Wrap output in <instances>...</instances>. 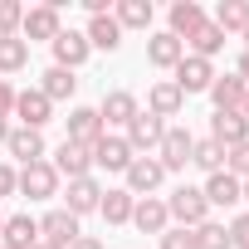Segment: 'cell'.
<instances>
[{"label": "cell", "instance_id": "b9f144b4", "mask_svg": "<svg viewBox=\"0 0 249 249\" xmlns=\"http://www.w3.org/2000/svg\"><path fill=\"white\" fill-rule=\"evenodd\" d=\"M5 137H10V122H0V147H5Z\"/></svg>", "mask_w": 249, "mask_h": 249}, {"label": "cell", "instance_id": "8fae6325", "mask_svg": "<svg viewBox=\"0 0 249 249\" xmlns=\"http://www.w3.org/2000/svg\"><path fill=\"white\" fill-rule=\"evenodd\" d=\"M5 152H10L20 166H35V161H44V157H49V147H44V132H35V127H10V137H5Z\"/></svg>", "mask_w": 249, "mask_h": 249}, {"label": "cell", "instance_id": "60d3db41", "mask_svg": "<svg viewBox=\"0 0 249 249\" xmlns=\"http://www.w3.org/2000/svg\"><path fill=\"white\" fill-rule=\"evenodd\" d=\"M234 73H239V78H244V83H249V49H244V54H239V69H234Z\"/></svg>", "mask_w": 249, "mask_h": 249}, {"label": "cell", "instance_id": "52a82bcc", "mask_svg": "<svg viewBox=\"0 0 249 249\" xmlns=\"http://www.w3.org/2000/svg\"><path fill=\"white\" fill-rule=\"evenodd\" d=\"M15 191L30 196V200H54V196H59V171H54L49 161L20 166V186H15Z\"/></svg>", "mask_w": 249, "mask_h": 249}, {"label": "cell", "instance_id": "836d02e7", "mask_svg": "<svg viewBox=\"0 0 249 249\" xmlns=\"http://www.w3.org/2000/svg\"><path fill=\"white\" fill-rule=\"evenodd\" d=\"M196 239H200V249H234V244H230V230H225L220 220H205V225L196 230Z\"/></svg>", "mask_w": 249, "mask_h": 249}, {"label": "cell", "instance_id": "8d00e7d4", "mask_svg": "<svg viewBox=\"0 0 249 249\" xmlns=\"http://www.w3.org/2000/svg\"><path fill=\"white\" fill-rule=\"evenodd\" d=\"M225 230H230V244H234V249H249V210H244V215H234Z\"/></svg>", "mask_w": 249, "mask_h": 249}, {"label": "cell", "instance_id": "e0dca14e", "mask_svg": "<svg viewBox=\"0 0 249 249\" xmlns=\"http://www.w3.org/2000/svg\"><path fill=\"white\" fill-rule=\"evenodd\" d=\"M49 166L59 171V181H64V176H69V181H78V176H93V157H88V147H73V142H59Z\"/></svg>", "mask_w": 249, "mask_h": 249}, {"label": "cell", "instance_id": "d6986e66", "mask_svg": "<svg viewBox=\"0 0 249 249\" xmlns=\"http://www.w3.org/2000/svg\"><path fill=\"white\" fill-rule=\"evenodd\" d=\"M181 107H186V93H181L171 78H161V83H152V88H147V112H152V117H161V122H166V117H176Z\"/></svg>", "mask_w": 249, "mask_h": 249}, {"label": "cell", "instance_id": "7dc6e473", "mask_svg": "<svg viewBox=\"0 0 249 249\" xmlns=\"http://www.w3.org/2000/svg\"><path fill=\"white\" fill-rule=\"evenodd\" d=\"M0 225H5V215H0Z\"/></svg>", "mask_w": 249, "mask_h": 249}, {"label": "cell", "instance_id": "4316f807", "mask_svg": "<svg viewBox=\"0 0 249 249\" xmlns=\"http://www.w3.org/2000/svg\"><path fill=\"white\" fill-rule=\"evenodd\" d=\"M200 191H205V205H225V210H230V205H239V181H234L230 171L205 176V186H200Z\"/></svg>", "mask_w": 249, "mask_h": 249}, {"label": "cell", "instance_id": "30bf717a", "mask_svg": "<svg viewBox=\"0 0 249 249\" xmlns=\"http://www.w3.org/2000/svg\"><path fill=\"white\" fill-rule=\"evenodd\" d=\"M142 112V103L127 93V88H112V93H103V103H98V117H103V127H127V122Z\"/></svg>", "mask_w": 249, "mask_h": 249}, {"label": "cell", "instance_id": "7c38bea8", "mask_svg": "<svg viewBox=\"0 0 249 249\" xmlns=\"http://www.w3.org/2000/svg\"><path fill=\"white\" fill-rule=\"evenodd\" d=\"M122 176H127V191L142 200V196H152L161 181H166V171H161V161L157 157H132V166L127 171H122Z\"/></svg>", "mask_w": 249, "mask_h": 249}, {"label": "cell", "instance_id": "7a4b0ae2", "mask_svg": "<svg viewBox=\"0 0 249 249\" xmlns=\"http://www.w3.org/2000/svg\"><path fill=\"white\" fill-rule=\"evenodd\" d=\"M122 137H127V147H132L137 157H152V152L161 147V137H166V122H161V117H152V112L142 107V112L127 122V127H122Z\"/></svg>", "mask_w": 249, "mask_h": 249}, {"label": "cell", "instance_id": "ee69618b", "mask_svg": "<svg viewBox=\"0 0 249 249\" xmlns=\"http://www.w3.org/2000/svg\"><path fill=\"white\" fill-rule=\"evenodd\" d=\"M239 112H244V117H249V93H244V107H239Z\"/></svg>", "mask_w": 249, "mask_h": 249}, {"label": "cell", "instance_id": "d590c367", "mask_svg": "<svg viewBox=\"0 0 249 249\" xmlns=\"http://www.w3.org/2000/svg\"><path fill=\"white\" fill-rule=\"evenodd\" d=\"M161 249H200V239H196V230H181V225H171V230L161 234Z\"/></svg>", "mask_w": 249, "mask_h": 249}, {"label": "cell", "instance_id": "f35d334b", "mask_svg": "<svg viewBox=\"0 0 249 249\" xmlns=\"http://www.w3.org/2000/svg\"><path fill=\"white\" fill-rule=\"evenodd\" d=\"M15 186H20V171H15L10 161H0V200H5V196H15Z\"/></svg>", "mask_w": 249, "mask_h": 249}, {"label": "cell", "instance_id": "7402d4cb", "mask_svg": "<svg viewBox=\"0 0 249 249\" xmlns=\"http://www.w3.org/2000/svg\"><path fill=\"white\" fill-rule=\"evenodd\" d=\"M181 59H186V44H181L171 30H161V35L147 39V64H152V69H176Z\"/></svg>", "mask_w": 249, "mask_h": 249}, {"label": "cell", "instance_id": "5bb4252c", "mask_svg": "<svg viewBox=\"0 0 249 249\" xmlns=\"http://www.w3.org/2000/svg\"><path fill=\"white\" fill-rule=\"evenodd\" d=\"M210 142H220L225 152L249 142V117L244 112H210Z\"/></svg>", "mask_w": 249, "mask_h": 249}, {"label": "cell", "instance_id": "ffe728a7", "mask_svg": "<svg viewBox=\"0 0 249 249\" xmlns=\"http://www.w3.org/2000/svg\"><path fill=\"white\" fill-rule=\"evenodd\" d=\"M132 225H137L142 234H166V230H171L166 200H157V196H142V200L132 205Z\"/></svg>", "mask_w": 249, "mask_h": 249}, {"label": "cell", "instance_id": "ac0fdd59", "mask_svg": "<svg viewBox=\"0 0 249 249\" xmlns=\"http://www.w3.org/2000/svg\"><path fill=\"white\" fill-rule=\"evenodd\" d=\"M98 200H103V186H98L93 176H78V181H69L64 210H69L73 220H83V215H93V210H98Z\"/></svg>", "mask_w": 249, "mask_h": 249}, {"label": "cell", "instance_id": "4dcf8cb0", "mask_svg": "<svg viewBox=\"0 0 249 249\" xmlns=\"http://www.w3.org/2000/svg\"><path fill=\"white\" fill-rule=\"evenodd\" d=\"M191 166H200L205 176L225 171V147H220V142H210V137H196V147H191Z\"/></svg>", "mask_w": 249, "mask_h": 249}, {"label": "cell", "instance_id": "6da1fadb", "mask_svg": "<svg viewBox=\"0 0 249 249\" xmlns=\"http://www.w3.org/2000/svg\"><path fill=\"white\" fill-rule=\"evenodd\" d=\"M166 215L181 225V230H200L210 220V205H205V191L200 186H176L166 196Z\"/></svg>", "mask_w": 249, "mask_h": 249}, {"label": "cell", "instance_id": "8992f818", "mask_svg": "<svg viewBox=\"0 0 249 249\" xmlns=\"http://www.w3.org/2000/svg\"><path fill=\"white\" fill-rule=\"evenodd\" d=\"M64 35V20H59V5H35V10H25V25H20V39L25 44H35V39H59Z\"/></svg>", "mask_w": 249, "mask_h": 249}, {"label": "cell", "instance_id": "4fadbf2b", "mask_svg": "<svg viewBox=\"0 0 249 249\" xmlns=\"http://www.w3.org/2000/svg\"><path fill=\"white\" fill-rule=\"evenodd\" d=\"M78 234H83V230H78V220H73L64 205H59V210H49V215L39 220V239H44V244H54V249H69Z\"/></svg>", "mask_w": 249, "mask_h": 249}, {"label": "cell", "instance_id": "f6af8a7d", "mask_svg": "<svg viewBox=\"0 0 249 249\" xmlns=\"http://www.w3.org/2000/svg\"><path fill=\"white\" fill-rule=\"evenodd\" d=\"M35 249H54V244H44V239H39V244H35Z\"/></svg>", "mask_w": 249, "mask_h": 249}, {"label": "cell", "instance_id": "3957f363", "mask_svg": "<svg viewBox=\"0 0 249 249\" xmlns=\"http://www.w3.org/2000/svg\"><path fill=\"white\" fill-rule=\"evenodd\" d=\"M88 157H93V166H103V171H117V176H122V171L132 166V157H137V152L127 147V137H122V132H103V137L93 142V152H88Z\"/></svg>", "mask_w": 249, "mask_h": 249}, {"label": "cell", "instance_id": "1f68e13d", "mask_svg": "<svg viewBox=\"0 0 249 249\" xmlns=\"http://www.w3.org/2000/svg\"><path fill=\"white\" fill-rule=\"evenodd\" d=\"M25 64H30V44H25L20 35L0 39V73H20Z\"/></svg>", "mask_w": 249, "mask_h": 249}, {"label": "cell", "instance_id": "ab89813d", "mask_svg": "<svg viewBox=\"0 0 249 249\" xmlns=\"http://www.w3.org/2000/svg\"><path fill=\"white\" fill-rule=\"evenodd\" d=\"M69 249H107V244H103V239H98V234H78V239H73V244H69Z\"/></svg>", "mask_w": 249, "mask_h": 249}, {"label": "cell", "instance_id": "9a60e30c", "mask_svg": "<svg viewBox=\"0 0 249 249\" xmlns=\"http://www.w3.org/2000/svg\"><path fill=\"white\" fill-rule=\"evenodd\" d=\"M39 244V220L35 215H5L0 225V249H35Z\"/></svg>", "mask_w": 249, "mask_h": 249}, {"label": "cell", "instance_id": "83f0119b", "mask_svg": "<svg viewBox=\"0 0 249 249\" xmlns=\"http://www.w3.org/2000/svg\"><path fill=\"white\" fill-rule=\"evenodd\" d=\"M152 0H117V10H112V20L122 25V30H152Z\"/></svg>", "mask_w": 249, "mask_h": 249}, {"label": "cell", "instance_id": "bcb514c9", "mask_svg": "<svg viewBox=\"0 0 249 249\" xmlns=\"http://www.w3.org/2000/svg\"><path fill=\"white\" fill-rule=\"evenodd\" d=\"M244 49H249V30H244Z\"/></svg>", "mask_w": 249, "mask_h": 249}, {"label": "cell", "instance_id": "d4e9b609", "mask_svg": "<svg viewBox=\"0 0 249 249\" xmlns=\"http://www.w3.org/2000/svg\"><path fill=\"white\" fill-rule=\"evenodd\" d=\"M83 39H88V49H107V54H112V49L122 44V25H117L112 15H93L88 30H83Z\"/></svg>", "mask_w": 249, "mask_h": 249}, {"label": "cell", "instance_id": "2e32d148", "mask_svg": "<svg viewBox=\"0 0 249 249\" xmlns=\"http://www.w3.org/2000/svg\"><path fill=\"white\" fill-rule=\"evenodd\" d=\"M244 93H249V83H244L239 73H215V83H210L215 112H239V107H244Z\"/></svg>", "mask_w": 249, "mask_h": 249}, {"label": "cell", "instance_id": "603a6c76", "mask_svg": "<svg viewBox=\"0 0 249 249\" xmlns=\"http://www.w3.org/2000/svg\"><path fill=\"white\" fill-rule=\"evenodd\" d=\"M132 205H137V196H132L127 186H117V191H103L98 215H103L107 225H132Z\"/></svg>", "mask_w": 249, "mask_h": 249}, {"label": "cell", "instance_id": "5b68a950", "mask_svg": "<svg viewBox=\"0 0 249 249\" xmlns=\"http://www.w3.org/2000/svg\"><path fill=\"white\" fill-rule=\"evenodd\" d=\"M64 142H73V147H88L93 152V142L107 132L103 127V117H98V107H69V117H64Z\"/></svg>", "mask_w": 249, "mask_h": 249}, {"label": "cell", "instance_id": "ba28073f", "mask_svg": "<svg viewBox=\"0 0 249 249\" xmlns=\"http://www.w3.org/2000/svg\"><path fill=\"white\" fill-rule=\"evenodd\" d=\"M15 117H20V127L44 132V122H54V103H49L39 88H20V93H15Z\"/></svg>", "mask_w": 249, "mask_h": 249}, {"label": "cell", "instance_id": "484cf974", "mask_svg": "<svg viewBox=\"0 0 249 249\" xmlns=\"http://www.w3.org/2000/svg\"><path fill=\"white\" fill-rule=\"evenodd\" d=\"M210 25L225 30V35H244V30H249V0H220Z\"/></svg>", "mask_w": 249, "mask_h": 249}, {"label": "cell", "instance_id": "d6a6232c", "mask_svg": "<svg viewBox=\"0 0 249 249\" xmlns=\"http://www.w3.org/2000/svg\"><path fill=\"white\" fill-rule=\"evenodd\" d=\"M20 25H25V5L20 0H0V39L20 35Z\"/></svg>", "mask_w": 249, "mask_h": 249}, {"label": "cell", "instance_id": "f546056e", "mask_svg": "<svg viewBox=\"0 0 249 249\" xmlns=\"http://www.w3.org/2000/svg\"><path fill=\"white\" fill-rule=\"evenodd\" d=\"M73 88H78V78L69 73V69H44V83H39V93L49 98V103H64V98H73Z\"/></svg>", "mask_w": 249, "mask_h": 249}, {"label": "cell", "instance_id": "7bdbcfd3", "mask_svg": "<svg viewBox=\"0 0 249 249\" xmlns=\"http://www.w3.org/2000/svg\"><path fill=\"white\" fill-rule=\"evenodd\" d=\"M239 200H249V181H239Z\"/></svg>", "mask_w": 249, "mask_h": 249}, {"label": "cell", "instance_id": "f1b7e54d", "mask_svg": "<svg viewBox=\"0 0 249 249\" xmlns=\"http://www.w3.org/2000/svg\"><path fill=\"white\" fill-rule=\"evenodd\" d=\"M186 49H191L196 59H210V64H215V54L225 49V30H215V25L205 20V25H200V30H196V35L186 39Z\"/></svg>", "mask_w": 249, "mask_h": 249}, {"label": "cell", "instance_id": "277c9868", "mask_svg": "<svg viewBox=\"0 0 249 249\" xmlns=\"http://www.w3.org/2000/svg\"><path fill=\"white\" fill-rule=\"evenodd\" d=\"M171 83L191 98V93H210V83H215V64L210 59H196V54H186L176 69H171Z\"/></svg>", "mask_w": 249, "mask_h": 249}, {"label": "cell", "instance_id": "9c48e42d", "mask_svg": "<svg viewBox=\"0 0 249 249\" xmlns=\"http://www.w3.org/2000/svg\"><path fill=\"white\" fill-rule=\"evenodd\" d=\"M191 147H196V137H191L186 127H166V137H161V147H157L161 171H186V166H191Z\"/></svg>", "mask_w": 249, "mask_h": 249}, {"label": "cell", "instance_id": "cb8c5ba5", "mask_svg": "<svg viewBox=\"0 0 249 249\" xmlns=\"http://www.w3.org/2000/svg\"><path fill=\"white\" fill-rule=\"evenodd\" d=\"M166 20H171V35H176V39L186 44V39H191V35H196V30L205 25V10L196 5V0H176V5H171V15H166Z\"/></svg>", "mask_w": 249, "mask_h": 249}, {"label": "cell", "instance_id": "44dd1931", "mask_svg": "<svg viewBox=\"0 0 249 249\" xmlns=\"http://www.w3.org/2000/svg\"><path fill=\"white\" fill-rule=\"evenodd\" d=\"M88 54H93V49H88L83 30H64V35L54 39V64H59V69H69V73H73L78 64H88Z\"/></svg>", "mask_w": 249, "mask_h": 249}, {"label": "cell", "instance_id": "74e56055", "mask_svg": "<svg viewBox=\"0 0 249 249\" xmlns=\"http://www.w3.org/2000/svg\"><path fill=\"white\" fill-rule=\"evenodd\" d=\"M15 93H20V88H15L10 78H0V122L15 117Z\"/></svg>", "mask_w": 249, "mask_h": 249}, {"label": "cell", "instance_id": "e575fe53", "mask_svg": "<svg viewBox=\"0 0 249 249\" xmlns=\"http://www.w3.org/2000/svg\"><path fill=\"white\" fill-rule=\"evenodd\" d=\"M225 171H230L234 181H249V142H239V147L225 152Z\"/></svg>", "mask_w": 249, "mask_h": 249}]
</instances>
